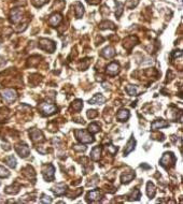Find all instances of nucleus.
I'll list each match as a JSON object with an SVG mask.
<instances>
[{"instance_id": "obj_7", "label": "nucleus", "mask_w": 183, "mask_h": 204, "mask_svg": "<svg viewBox=\"0 0 183 204\" xmlns=\"http://www.w3.org/2000/svg\"><path fill=\"white\" fill-rule=\"evenodd\" d=\"M29 135H30L32 142H41L44 139L42 131H40L39 129H36V128L31 129L30 131H29Z\"/></svg>"}, {"instance_id": "obj_2", "label": "nucleus", "mask_w": 183, "mask_h": 204, "mask_svg": "<svg viewBox=\"0 0 183 204\" xmlns=\"http://www.w3.org/2000/svg\"><path fill=\"white\" fill-rule=\"evenodd\" d=\"M39 48L43 50H46L49 53H53L55 48H56V45L55 43L52 41V40L49 39H40L39 40Z\"/></svg>"}, {"instance_id": "obj_8", "label": "nucleus", "mask_w": 183, "mask_h": 204, "mask_svg": "<svg viewBox=\"0 0 183 204\" xmlns=\"http://www.w3.org/2000/svg\"><path fill=\"white\" fill-rule=\"evenodd\" d=\"M102 199V193L99 191V190H93V191H90L86 196V200L88 202H97L100 201Z\"/></svg>"}, {"instance_id": "obj_9", "label": "nucleus", "mask_w": 183, "mask_h": 204, "mask_svg": "<svg viewBox=\"0 0 183 204\" xmlns=\"http://www.w3.org/2000/svg\"><path fill=\"white\" fill-rule=\"evenodd\" d=\"M15 151L18 155H20L22 158H26L28 157L29 153H30V149L26 144H21V145H16L15 146Z\"/></svg>"}, {"instance_id": "obj_17", "label": "nucleus", "mask_w": 183, "mask_h": 204, "mask_svg": "<svg viewBox=\"0 0 183 204\" xmlns=\"http://www.w3.org/2000/svg\"><path fill=\"white\" fill-rule=\"evenodd\" d=\"M102 57H104V58H112V57L115 56V50H114V48H111V46H108V48H104L101 52V54H100Z\"/></svg>"}, {"instance_id": "obj_24", "label": "nucleus", "mask_w": 183, "mask_h": 204, "mask_svg": "<svg viewBox=\"0 0 183 204\" xmlns=\"http://www.w3.org/2000/svg\"><path fill=\"white\" fill-rule=\"evenodd\" d=\"M100 154H101V148L99 147V146H96V147H94L93 149H92V151H90V157H92V159L93 160L97 161V160H99V158H100Z\"/></svg>"}, {"instance_id": "obj_22", "label": "nucleus", "mask_w": 183, "mask_h": 204, "mask_svg": "<svg viewBox=\"0 0 183 204\" xmlns=\"http://www.w3.org/2000/svg\"><path fill=\"white\" fill-rule=\"evenodd\" d=\"M155 192H156V189H155V186L153 183L149 182L146 184V194L150 199H152L155 196Z\"/></svg>"}, {"instance_id": "obj_25", "label": "nucleus", "mask_w": 183, "mask_h": 204, "mask_svg": "<svg viewBox=\"0 0 183 204\" xmlns=\"http://www.w3.org/2000/svg\"><path fill=\"white\" fill-rule=\"evenodd\" d=\"M126 91H127V94L130 96H138V94H139L138 87L134 86V85H127Z\"/></svg>"}, {"instance_id": "obj_1", "label": "nucleus", "mask_w": 183, "mask_h": 204, "mask_svg": "<svg viewBox=\"0 0 183 204\" xmlns=\"http://www.w3.org/2000/svg\"><path fill=\"white\" fill-rule=\"evenodd\" d=\"M176 156L172 153H170V151H168V153H165V154L163 155V157L161 158V160H159V165H162V167H164L165 169H168L170 168V167H173L176 163Z\"/></svg>"}, {"instance_id": "obj_21", "label": "nucleus", "mask_w": 183, "mask_h": 204, "mask_svg": "<svg viewBox=\"0 0 183 204\" xmlns=\"http://www.w3.org/2000/svg\"><path fill=\"white\" fill-rule=\"evenodd\" d=\"M74 13H76V18H80V17L83 15V13H84V8H83L81 2L74 3Z\"/></svg>"}, {"instance_id": "obj_35", "label": "nucleus", "mask_w": 183, "mask_h": 204, "mask_svg": "<svg viewBox=\"0 0 183 204\" xmlns=\"http://www.w3.org/2000/svg\"><path fill=\"white\" fill-rule=\"evenodd\" d=\"M97 115H98V113H97L96 110H90V111H87V117L90 118V119L95 118Z\"/></svg>"}, {"instance_id": "obj_34", "label": "nucleus", "mask_w": 183, "mask_h": 204, "mask_svg": "<svg viewBox=\"0 0 183 204\" xmlns=\"http://www.w3.org/2000/svg\"><path fill=\"white\" fill-rule=\"evenodd\" d=\"M40 202H41V203H51L52 198H51V197L46 196V194H43L42 198L40 199Z\"/></svg>"}, {"instance_id": "obj_37", "label": "nucleus", "mask_w": 183, "mask_h": 204, "mask_svg": "<svg viewBox=\"0 0 183 204\" xmlns=\"http://www.w3.org/2000/svg\"><path fill=\"white\" fill-rule=\"evenodd\" d=\"M87 1V3H90V4H93V6H95V4H98L101 0H86Z\"/></svg>"}, {"instance_id": "obj_33", "label": "nucleus", "mask_w": 183, "mask_h": 204, "mask_svg": "<svg viewBox=\"0 0 183 204\" xmlns=\"http://www.w3.org/2000/svg\"><path fill=\"white\" fill-rule=\"evenodd\" d=\"M125 4H126L127 8L132 9L134 7H136L137 4H138V0H127Z\"/></svg>"}, {"instance_id": "obj_13", "label": "nucleus", "mask_w": 183, "mask_h": 204, "mask_svg": "<svg viewBox=\"0 0 183 204\" xmlns=\"http://www.w3.org/2000/svg\"><path fill=\"white\" fill-rule=\"evenodd\" d=\"M10 20L12 23H18L22 20V10L21 9H13L11 11V15H10Z\"/></svg>"}, {"instance_id": "obj_15", "label": "nucleus", "mask_w": 183, "mask_h": 204, "mask_svg": "<svg viewBox=\"0 0 183 204\" xmlns=\"http://www.w3.org/2000/svg\"><path fill=\"white\" fill-rule=\"evenodd\" d=\"M135 146H136V140L134 139V137H130V140L127 142L126 146L124 148V156H127V155L132 153L134 149H135Z\"/></svg>"}, {"instance_id": "obj_6", "label": "nucleus", "mask_w": 183, "mask_h": 204, "mask_svg": "<svg viewBox=\"0 0 183 204\" xmlns=\"http://www.w3.org/2000/svg\"><path fill=\"white\" fill-rule=\"evenodd\" d=\"M2 97L8 103H12L16 100L17 94L14 89H4L2 91Z\"/></svg>"}, {"instance_id": "obj_14", "label": "nucleus", "mask_w": 183, "mask_h": 204, "mask_svg": "<svg viewBox=\"0 0 183 204\" xmlns=\"http://www.w3.org/2000/svg\"><path fill=\"white\" fill-rule=\"evenodd\" d=\"M130 114H129V111L128 110H125V109H122L120 110L116 114V119L118 121H126L128 118H129Z\"/></svg>"}, {"instance_id": "obj_3", "label": "nucleus", "mask_w": 183, "mask_h": 204, "mask_svg": "<svg viewBox=\"0 0 183 204\" xmlns=\"http://www.w3.org/2000/svg\"><path fill=\"white\" fill-rule=\"evenodd\" d=\"M74 133H76V137L78 139V141H80L81 143L87 144V143H92L94 141L93 137L90 134H88L85 130H76Z\"/></svg>"}, {"instance_id": "obj_12", "label": "nucleus", "mask_w": 183, "mask_h": 204, "mask_svg": "<svg viewBox=\"0 0 183 204\" xmlns=\"http://www.w3.org/2000/svg\"><path fill=\"white\" fill-rule=\"evenodd\" d=\"M120 72V64L118 62H111L108 64L107 67V73L109 75H116Z\"/></svg>"}, {"instance_id": "obj_20", "label": "nucleus", "mask_w": 183, "mask_h": 204, "mask_svg": "<svg viewBox=\"0 0 183 204\" xmlns=\"http://www.w3.org/2000/svg\"><path fill=\"white\" fill-rule=\"evenodd\" d=\"M23 174L27 176V178L29 179H35V177H36V173L30 165H27L25 169H23Z\"/></svg>"}, {"instance_id": "obj_38", "label": "nucleus", "mask_w": 183, "mask_h": 204, "mask_svg": "<svg viewBox=\"0 0 183 204\" xmlns=\"http://www.w3.org/2000/svg\"><path fill=\"white\" fill-rule=\"evenodd\" d=\"M74 149H76V151H85V149H86V147H85V146H83V147H78V145H74Z\"/></svg>"}, {"instance_id": "obj_27", "label": "nucleus", "mask_w": 183, "mask_h": 204, "mask_svg": "<svg viewBox=\"0 0 183 204\" xmlns=\"http://www.w3.org/2000/svg\"><path fill=\"white\" fill-rule=\"evenodd\" d=\"M4 162L10 167V168H15L16 167V159L13 156H9L4 158Z\"/></svg>"}, {"instance_id": "obj_36", "label": "nucleus", "mask_w": 183, "mask_h": 204, "mask_svg": "<svg viewBox=\"0 0 183 204\" xmlns=\"http://www.w3.org/2000/svg\"><path fill=\"white\" fill-rule=\"evenodd\" d=\"M49 0H32V3H34L36 7H42L44 3L48 2Z\"/></svg>"}, {"instance_id": "obj_18", "label": "nucleus", "mask_w": 183, "mask_h": 204, "mask_svg": "<svg viewBox=\"0 0 183 204\" xmlns=\"http://www.w3.org/2000/svg\"><path fill=\"white\" fill-rule=\"evenodd\" d=\"M88 102H90V104H102L106 102V98L101 94H96L93 98L90 99Z\"/></svg>"}, {"instance_id": "obj_31", "label": "nucleus", "mask_w": 183, "mask_h": 204, "mask_svg": "<svg viewBox=\"0 0 183 204\" xmlns=\"http://www.w3.org/2000/svg\"><path fill=\"white\" fill-rule=\"evenodd\" d=\"M9 176H10V172L4 167L0 165V177H9Z\"/></svg>"}, {"instance_id": "obj_23", "label": "nucleus", "mask_w": 183, "mask_h": 204, "mask_svg": "<svg viewBox=\"0 0 183 204\" xmlns=\"http://www.w3.org/2000/svg\"><path fill=\"white\" fill-rule=\"evenodd\" d=\"M20 185L17 184H13L11 185V186H8V187L6 188V193H8V194H16L18 191H20Z\"/></svg>"}, {"instance_id": "obj_16", "label": "nucleus", "mask_w": 183, "mask_h": 204, "mask_svg": "<svg viewBox=\"0 0 183 204\" xmlns=\"http://www.w3.org/2000/svg\"><path fill=\"white\" fill-rule=\"evenodd\" d=\"M134 177H135V172H132V171L124 172V173L121 175V181L123 184H128L129 182H132Z\"/></svg>"}, {"instance_id": "obj_26", "label": "nucleus", "mask_w": 183, "mask_h": 204, "mask_svg": "<svg viewBox=\"0 0 183 204\" xmlns=\"http://www.w3.org/2000/svg\"><path fill=\"white\" fill-rule=\"evenodd\" d=\"M71 107L73 109V111H76V112H80V111L82 110V107H83V101H82V100L73 101L72 104H71Z\"/></svg>"}, {"instance_id": "obj_29", "label": "nucleus", "mask_w": 183, "mask_h": 204, "mask_svg": "<svg viewBox=\"0 0 183 204\" xmlns=\"http://www.w3.org/2000/svg\"><path fill=\"white\" fill-rule=\"evenodd\" d=\"M88 131L90 132V133H97V132L99 131V125L98 124H90V126H88Z\"/></svg>"}, {"instance_id": "obj_32", "label": "nucleus", "mask_w": 183, "mask_h": 204, "mask_svg": "<svg viewBox=\"0 0 183 204\" xmlns=\"http://www.w3.org/2000/svg\"><path fill=\"white\" fill-rule=\"evenodd\" d=\"M116 6H118V8H116L115 15H116V17H120L122 15V13H123V4H122L121 2H118L116 3Z\"/></svg>"}, {"instance_id": "obj_10", "label": "nucleus", "mask_w": 183, "mask_h": 204, "mask_svg": "<svg viewBox=\"0 0 183 204\" xmlns=\"http://www.w3.org/2000/svg\"><path fill=\"white\" fill-rule=\"evenodd\" d=\"M66 188L67 187H66V185L64 183H58L54 187H52L51 190L53 191V193L55 196H62L66 192Z\"/></svg>"}, {"instance_id": "obj_28", "label": "nucleus", "mask_w": 183, "mask_h": 204, "mask_svg": "<svg viewBox=\"0 0 183 204\" xmlns=\"http://www.w3.org/2000/svg\"><path fill=\"white\" fill-rule=\"evenodd\" d=\"M141 198V193L139 191V189H134V191L132 192V194L129 196V200H139Z\"/></svg>"}, {"instance_id": "obj_39", "label": "nucleus", "mask_w": 183, "mask_h": 204, "mask_svg": "<svg viewBox=\"0 0 183 204\" xmlns=\"http://www.w3.org/2000/svg\"><path fill=\"white\" fill-rule=\"evenodd\" d=\"M4 64H6V60H4L2 57H0V67H2Z\"/></svg>"}, {"instance_id": "obj_4", "label": "nucleus", "mask_w": 183, "mask_h": 204, "mask_svg": "<svg viewBox=\"0 0 183 204\" xmlns=\"http://www.w3.org/2000/svg\"><path fill=\"white\" fill-rule=\"evenodd\" d=\"M42 175L46 182H52L55 176V168L52 165H46L42 169Z\"/></svg>"}, {"instance_id": "obj_30", "label": "nucleus", "mask_w": 183, "mask_h": 204, "mask_svg": "<svg viewBox=\"0 0 183 204\" xmlns=\"http://www.w3.org/2000/svg\"><path fill=\"white\" fill-rule=\"evenodd\" d=\"M100 28L101 29H114L115 27H114V24H113L112 22H104L100 24Z\"/></svg>"}, {"instance_id": "obj_11", "label": "nucleus", "mask_w": 183, "mask_h": 204, "mask_svg": "<svg viewBox=\"0 0 183 204\" xmlns=\"http://www.w3.org/2000/svg\"><path fill=\"white\" fill-rule=\"evenodd\" d=\"M169 124L167 123L166 120L164 119H156L154 120L152 124H151V129L153 131L157 130V129H162V128H165V127H168Z\"/></svg>"}, {"instance_id": "obj_5", "label": "nucleus", "mask_w": 183, "mask_h": 204, "mask_svg": "<svg viewBox=\"0 0 183 204\" xmlns=\"http://www.w3.org/2000/svg\"><path fill=\"white\" fill-rule=\"evenodd\" d=\"M39 110L43 113V115L50 116V115L54 114V113L56 112L57 107H56V105L53 103H46V102H44V103H41L39 105Z\"/></svg>"}, {"instance_id": "obj_19", "label": "nucleus", "mask_w": 183, "mask_h": 204, "mask_svg": "<svg viewBox=\"0 0 183 204\" xmlns=\"http://www.w3.org/2000/svg\"><path fill=\"white\" fill-rule=\"evenodd\" d=\"M60 20H62V15L59 14V13H54V14L51 15V17H50L49 24L51 26H53V27H55V26H57L59 23H60Z\"/></svg>"}]
</instances>
